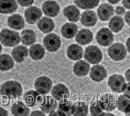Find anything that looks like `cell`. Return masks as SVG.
Here are the masks:
<instances>
[{
  "mask_svg": "<svg viewBox=\"0 0 130 116\" xmlns=\"http://www.w3.org/2000/svg\"><path fill=\"white\" fill-rule=\"evenodd\" d=\"M52 97L55 100H61L63 98H67L69 97V89L63 84H57L51 91Z\"/></svg>",
  "mask_w": 130,
  "mask_h": 116,
  "instance_id": "4fadbf2b",
  "label": "cell"
},
{
  "mask_svg": "<svg viewBox=\"0 0 130 116\" xmlns=\"http://www.w3.org/2000/svg\"><path fill=\"white\" fill-rule=\"evenodd\" d=\"M7 24L11 29L21 30L25 26V20L20 14H12L7 19Z\"/></svg>",
  "mask_w": 130,
  "mask_h": 116,
  "instance_id": "44dd1931",
  "label": "cell"
},
{
  "mask_svg": "<svg viewBox=\"0 0 130 116\" xmlns=\"http://www.w3.org/2000/svg\"><path fill=\"white\" fill-rule=\"evenodd\" d=\"M122 3H123L124 8H127V10H129V9H130V3H129V0H122Z\"/></svg>",
  "mask_w": 130,
  "mask_h": 116,
  "instance_id": "b9f144b4",
  "label": "cell"
},
{
  "mask_svg": "<svg viewBox=\"0 0 130 116\" xmlns=\"http://www.w3.org/2000/svg\"><path fill=\"white\" fill-rule=\"evenodd\" d=\"M37 26L40 29V31H41L42 33L48 34L50 32H52L55 28V23L51 19L44 17L41 18V20H38Z\"/></svg>",
  "mask_w": 130,
  "mask_h": 116,
  "instance_id": "cb8c5ba5",
  "label": "cell"
},
{
  "mask_svg": "<svg viewBox=\"0 0 130 116\" xmlns=\"http://www.w3.org/2000/svg\"><path fill=\"white\" fill-rule=\"evenodd\" d=\"M20 41L26 46L32 45L36 41V35L32 30L26 29L22 31L20 36Z\"/></svg>",
  "mask_w": 130,
  "mask_h": 116,
  "instance_id": "83f0119b",
  "label": "cell"
},
{
  "mask_svg": "<svg viewBox=\"0 0 130 116\" xmlns=\"http://www.w3.org/2000/svg\"><path fill=\"white\" fill-rule=\"evenodd\" d=\"M98 16L102 21H107L112 17L114 13L113 7L108 4H102L98 8Z\"/></svg>",
  "mask_w": 130,
  "mask_h": 116,
  "instance_id": "5bb4252c",
  "label": "cell"
},
{
  "mask_svg": "<svg viewBox=\"0 0 130 116\" xmlns=\"http://www.w3.org/2000/svg\"><path fill=\"white\" fill-rule=\"evenodd\" d=\"M58 108L60 111L63 112L65 115H71L72 108H73V103L70 100L63 98L60 100V103L58 105Z\"/></svg>",
  "mask_w": 130,
  "mask_h": 116,
  "instance_id": "e575fe53",
  "label": "cell"
},
{
  "mask_svg": "<svg viewBox=\"0 0 130 116\" xmlns=\"http://www.w3.org/2000/svg\"><path fill=\"white\" fill-rule=\"evenodd\" d=\"M61 39L55 34H48L44 37L43 45L49 52H55L61 47Z\"/></svg>",
  "mask_w": 130,
  "mask_h": 116,
  "instance_id": "277c9868",
  "label": "cell"
},
{
  "mask_svg": "<svg viewBox=\"0 0 130 116\" xmlns=\"http://www.w3.org/2000/svg\"><path fill=\"white\" fill-rule=\"evenodd\" d=\"M31 115H41V116H44V115H46V113H44V112L42 111H34L32 113H30Z\"/></svg>",
  "mask_w": 130,
  "mask_h": 116,
  "instance_id": "60d3db41",
  "label": "cell"
},
{
  "mask_svg": "<svg viewBox=\"0 0 130 116\" xmlns=\"http://www.w3.org/2000/svg\"><path fill=\"white\" fill-rule=\"evenodd\" d=\"M41 16H42V12L40 10V8L35 6L29 7L25 12V19L29 24L36 23L41 18Z\"/></svg>",
  "mask_w": 130,
  "mask_h": 116,
  "instance_id": "30bf717a",
  "label": "cell"
},
{
  "mask_svg": "<svg viewBox=\"0 0 130 116\" xmlns=\"http://www.w3.org/2000/svg\"><path fill=\"white\" fill-rule=\"evenodd\" d=\"M89 108L88 106L84 102H77L76 104H73L71 115L76 116H85L88 114Z\"/></svg>",
  "mask_w": 130,
  "mask_h": 116,
  "instance_id": "d6a6232c",
  "label": "cell"
},
{
  "mask_svg": "<svg viewBox=\"0 0 130 116\" xmlns=\"http://www.w3.org/2000/svg\"><path fill=\"white\" fill-rule=\"evenodd\" d=\"M22 86L17 81H6L2 85L0 88V93L3 96L9 98H16L22 95Z\"/></svg>",
  "mask_w": 130,
  "mask_h": 116,
  "instance_id": "6da1fadb",
  "label": "cell"
},
{
  "mask_svg": "<svg viewBox=\"0 0 130 116\" xmlns=\"http://www.w3.org/2000/svg\"><path fill=\"white\" fill-rule=\"evenodd\" d=\"M129 41H130V39L128 38V39H127V52H129V51H130V48H129Z\"/></svg>",
  "mask_w": 130,
  "mask_h": 116,
  "instance_id": "7dc6e473",
  "label": "cell"
},
{
  "mask_svg": "<svg viewBox=\"0 0 130 116\" xmlns=\"http://www.w3.org/2000/svg\"><path fill=\"white\" fill-rule=\"evenodd\" d=\"M77 31V26L74 23H66L61 28V33H62V36L66 39H71V38L75 37Z\"/></svg>",
  "mask_w": 130,
  "mask_h": 116,
  "instance_id": "484cf974",
  "label": "cell"
},
{
  "mask_svg": "<svg viewBox=\"0 0 130 116\" xmlns=\"http://www.w3.org/2000/svg\"><path fill=\"white\" fill-rule=\"evenodd\" d=\"M97 41L101 46H109L113 41V35L108 28H101L97 33Z\"/></svg>",
  "mask_w": 130,
  "mask_h": 116,
  "instance_id": "52a82bcc",
  "label": "cell"
},
{
  "mask_svg": "<svg viewBox=\"0 0 130 116\" xmlns=\"http://www.w3.org/2000/svg\"><path fill=\"white\" fill-rule=\"evenodd\" d=\"M83 56H85V60L92 64L99 63L102 60V52L96 46H89L86 47L85 55Z\"/></svg>",
  "mask_w": 130,
  "mask_h": 116,
  "instance_id": "5b68a950",
  "label": "cell"
},
{
  "mask_svg": "<svg viewBox=\"0 0 130 116\" xmlns=\"http://www.w3.org/2000/svg\"><path fill=\"white\" fill-rule=\"evenodd\" d=\"M8 115V112L4 108L0 107V116H7Z\"/></svg>",
  "mask_w": 130,
  "mask_h": 116,
  "instance_id": "7bdbcfd3",
  "label": "cell"
},
{
  "mask_svg": "<svg viewBox=\"0 0 130 116\" xmlns=\"http://www.w3.org/2000/svg\"><path fill=\"white\" fill-rule=\"evenodd\" d=\"M90 112H91V114L92 116L101 115V113H103V109L101 108L100 105H99V100L93 101L91 103V106H90Z\"/></svg>",
  "mask_w": 130,
  "mask_h": 116,
  "instance_id": "d590c367",
  "label": "cell"
},
{
  "mask_svg": "<svg viewBox=\"0 0 130 116\" xmlns=\"http://www.w3.org/2000/svg\"><path fill=\"white\" fill-rule=\"evenodd\" d=\"M49 115L50 116H61V115H63V116H66L65 115V113H63V112H62V111H60V110H59V111H55V110L54 111H52V112H50V113H48Z\"/></svg>",
  "mask_w": 130,
  "mask_h": 116,
  "instance_id": "f35d334b",
  "label": "cell"
},
{
  "mask_svg": "<svg viewBox=\"0 0 130 116\" xmlns=\"http://www.w3.org/2000/svg\"><path fill=\"white\" fill-rule=\"evenodd\" d=\"M17 1H18L19 5L21 6H30L32 5L34 0H17Z\"/></svg>",
  "mask_w": 130,
  "mask_h": 116,
  "instance_id": "8d00e7d4",
  "label": "cell"
},
{
  "mask_svg": "<svg viewBox=\"0 0 130 116\" xmlns=\"http://www.w3.org/2000/svg\"><path fill=\"white\" fill-rule=\"evenodd\" d=\"M14 66V61L9 55H0V70L7 71L10 70Z\"/></svg>",
  "mask_w": 130,
  "mask_h": 116,
  "instance_id": "4dcf8cb0",
  "label": "cell"
},
{
  "mask_svg": "<svg viewBox=\"0 0 130 116\" xmlns=\"http://www.w3.org/2000/svg\"><path fill=\"white\" fill-rule=\"evenodd\" d=\"M107 1H108L110 4H112V5H114V4L119 3V2L120 1V0H107Z\"/></svg>",
  "mask_w": 130,
  "mask_h": 116,
  "instance_id": "f6af8a7d",
  "label": "cell"
},
{
  "mask_svg": "<svg viewBox=\"0 0 130 116\" xmlns=\"http://www.w3.org/2000/svg\"><path fill=\"white\" fill-rule=\"evenodd\" d=\"M24 100L28 106L34 107V106H36L41 104V100H42V97L41 96V94L37 91L32 90L26 92L24 96Z\"/></svg>",
  "mask_w": 130,
  "mask_h": 116,
  "instance_id": "7c38bea8",
  "label": "cell"
},
{
  "mask_svg": "<svg viewBox=\"0 0 130 116\" xmlns=\"http://www.w3.org/2000/svg\"><path fill=\"white\" fill-rule=\"evenodd\" d=\"M129 12H130L128 11V12H126V14H125V20L128 25L130 24V20H129V14H130V13Z\"/></svg>",
  "mask_w": 130,
  "mask_h": 116,
  "instance_id": "ee69618b",
  "label": "cell"
},
{
  "mask_svg": "<svg viewBox=\"0 0 130 116\" xmlns=\"http://www.w3.org/2000/svg\"><path fill=\"white\" fill-rule=\"evenodd\" d=\"M130 96L121 95L116 100V106H118L120 112L129 114V106H130Z\"/></svg>",
  "mask_w": 130,
  "mask_h": 116,
  "instance_id": "f546056e",
  "label": "cell"
},
{
  "mask_svg": "<svg viewBox=\"0 0 130 116\" xmlns=\"http://www.w3.org/2000/svg\"><path fill=\"white\" fill-rule=\"evenodd\" d=\"M11 113L15 116H26L30 114V110L24 103L17 102L11 106Z\"/></svg>",
  "mask_w": 130,
  "mask_h": 116,
  "instance_id": "f1b7e54d",
  "label": "cell"
},
{
  "mask_svg": "<svg viewBox=\"0 0 130 116\" xmlns=\"http://www.w3.org/2000/svg\"><path fill=\"white\" fill-rule=\"evenodd\" d=\"M11 56L15 62H22L28 56V50L25 46L23 45H19L15 47L11 51Z\"/></svg>",
  "mask_w": 130,
  "mask_h": 116,
  "instance_id": "7402d4cb",
  "label": "cell"
},
{
  "mask_svg": "<svg viewBox=\"0 0 130 116\" xmlns=\"http://www.w3.org/2000/svg\"><path fill=\"white\" fill-rule=\"evenodd\" d=\"M18 9L16 0H0V13L10 14L15 12Z\"/></svg>",
  "mask_w": 130,
  "mask_h": 116,
  "instance_id": "ac0fdd59",
  "label": "cell"
},
{
  "mask_svg": "<svg viewBox=\"0 0 130 116\" xmlns=\"http://www.w3.org/2000/svg\"><path fill=\"white\" fill-rule=\"evenodd\" d=\"M2 50H3V47H2V45H1V44H0V54H1Z\"/></svg>",
  "mask_w": 130,
  "mask_h": 116,
  "instance_id": "c3c4849f",
  "label": "cell"
},
{
  "mask_svg": "<svg viewBox=\"0 0 130 116\" xmlns=\"http://www.w3.org/2000/svg\"><path fill=\"white\" fill-rule=\"evenodd\" d=\"M125 84V78L121 75H118V74L111 76L108 80V85L111 90L118 93L122 92V89H123Z\"/></svg>",
  "mask_w": 130,
  "mask_h": 116,
  "instance_id": "ba28073f",
  "label": "cell"
},
{
  "mask_svg": "<svg viewBox=\"0 0 130 116\" xmlns=\"http://www.w3.org/2000/svg\"><path fill=\"white\" fill-rule=\"evenodd\" d=\"M125 8L122 6H118L117 8H116V13H117L118 15H123L124 13H125Z\"/></svg>",
  "mask_w": 130,
  "mask_h": 116,
  "instance_id": "ab89813d",
  "label": "cell"
},
{
  "mask_svg": "<svg viewBox=\"0 0 130 116\" xmlns=\"http://www.w3.org/2000/svg\"><path fill=\"white\" fill-rule=\"evenodd\" d=\"M0 41L5 47H14L20 42V35L16 31L5 28L0 32Z\"/></svg>",
  "mask_w": 130,
  "mask_h": 116,
  "instance_id": "7a4b0ae2",
  "label": "cell"
},
{
  "mask_svg": "<svg viewBox=\"0 0 130 116\" xmlns=\"http://www.w3.org/2000/svg\"><path fill=\"white\" fill-rule=\"evenodd\" d=\"M83 47L77 44L70 45L67 49V56L72 61H79L83 57Z\"/></svg>",
  "mask_w": 130,
  "mask_h": 116,
  "instance_id": "d6986e66",
  "label": "cell"
},
{
  "mask_svg": "<svg viewBox=\"0 0 130 116\" xmlns=\"http://www.w3.org/2000/svg\"><path fill=\"white\" fill-rule=\"evenodd\" d=\"M42 12L48 17H55L60 12V6L55 1H47L42 5Z\"/></svg>",
  "mask_w": 130,
  "mask_h": 116,
  "instance_id": "2e32d148",
  "label": "cell"
},
{
  "mask_svg": "<svg viewBox=\"0 0 130 116\" xmlns=\"http://www.w3.org/2000/svg\"><path fill=\"white\" fill-rule=\"evenodd\" d=\"M101 108L105 111H112L116 108V98L111 94H105L99 100Z\"/></svg>",
  "mask_w": 130,
  "mask_h": 116,
  "instance_id": "8fae6325",
  "label": "cell"
},
{
  "mask_svg": "<svg viewBox=\"0 0 130 116\" xmlns=\"http://www.w3.org/2000/svg\"><path fill=\"white\" fill-rule=\"evenodd\" d=\"M34 87L40 94H47L52 89V80L47 77H40L35 80Z\"/></svg>",
  "mask_w": 130,
  "mask_h": 116,
  "instance_id": "8992f818",
  "label": "cell"
},
{
  "mask_svg": "<svg viewBox=\"0 0 130 116\" xmlns=\"http://www.w3.org/2000/svg\"><path fill=\"white\" fill-rule=\"evenodd\" d=\"M80 22L85 26H93L97 24L98 17L92 11H86L80 15Z\"/></svg>",
  "mask_w": 130,
  "mask_h": 116,
  "instance_id": "e0dca14e",
  "label": "cell"
},
{
  "mask_svg": "<svg viewBox=\"0 0 130 116\" xmlns=\"http://www.w3.org/2000/svg\"><path fill=\"white\" fill-rule=\"evenodd\" d=\"M126 78H127V82H130V79H129V70H127V72H126Z\"/></svg>",
  "mask_w": 130,
  "mask_h": 116,
  "instance_id": "bcb514c9",
  "label": "cell"
},
{
  "mask_svg": "<svg viewBox=\"0 0 130 116\" xmlns=\"http://www.w3.org/2000/svg\"><path fill=\"white\" fill-rule=\"evenodd\" d=\"M93 35L89 29H81L76 35V41L81 45H87L92 41Z\"/></svg>",
  "mask_w": 130,
  "mask_h": 116,
  "instance_id": "603a6c76",
  "label": "cell"
},
{
  "mask_svg": "<svg viewBox=\"0 0 130 116\" xmlns=\"http://www.w3.org/2000/svg\"><path fill=\"white\" fill-rule=\"evenodd\" d=\"M40 107H41V111L44 112L45 113H49L50 112L56 109L57 103L53 97H43L42 100H41V104H40Z\"/></svg>",
  "mask_w": 130,
  "mask_h": 116,
  "instance_id": "9a60e30c",
  "label": "cell"
},
{
  "mask_svg": "<svg viewBox=\"0 0 130 116\" xmlns=\"http://www.w3.org/2000/svg\"><path fill=\"white\" fill-rule=\"evenodd\" d=\"M124 26V20L120 16H114L110 20L109 27L113 33H119Z\"/></svg>",
  "mask_w": 130,
  "mask_h": 116,
  "instance_id": "1f68e13d",
  "label": "cell"
},
{
  "mask_svg": "<svg viewBox=\"0 0 130 116\" xmlns=\"http://www.w3.org/2000/svg\"><path fill=\"white\" fill-rule=\"evenodd\" d=\"M29 56L32 60H41L45 56V47L41 44H32L29 49Z\"/></svg>",
  "mask_w": 130,
  "mask_h": 116,
  "instance_id": "4316f807",
  "label": "cell"
},
{
  "mask_svg": "<svg viewBox=\"0 0 130 116\" xmlns=\"http://www.w3.org/2000/svg\"><path fill=\"white\" fill-rule=\"evenodd\" d=\"M90 69L91 67H90L89 62L85 61H79V62H76L74 65L73 71L77 77H85L89 73Z\"/></svg>",
  "mask_w": 130,
  "mask_h": 116,
  "instance_id": "d4e9b609",
  "label": "cell"
},
{
  "mask_svg": "<svg viewBox=\"0 0 130 116\" xmlns=\"http://www.w3.org/2000/svg\"><path fill=\"white\" fill-rule=\"evenodd\" d=\"M100 0H74L75 5L84 10L93 9L99 5Z\"/></svg>",
  "mask_w": 130,
  "mask_h": 116,
  "instance_id": "836d02e7",
  "label": "cell"
},
{
  "mask_svg": "<svg viewBox=\"0 0 130 116\" xmlns=\"http://www.w3.org/2000/svg\"><path fill=\"white\" fill-rule=\"evenodd\" d=\"M63 15L71 22H76L80 19V11L76 5H68L63 10Z\"/></svg>",
  "mask_w": 130,
  "mask_h": 116,
  "instance_id": "ffe728a7",
  "label": "cell"
},
{
  "mask_svg": "<svg viewBox=\"0 0 130 116\" xmlns=\"http://www.w3.org/2000/svg\"><path fill=\"white\" fill-rule=\"evenodd\" d=\"M122 92H124V94L127 95V96H130V83L129 82L125 84L123 89H122Z\"/></svg>",
  "mask_w": 130,
  "mask_h": 116,
  "instance_id": "74e56055",
  "label": "cell"
},
{
  "mask_svg": "<svg viewBox=\"0 0 130 116\" xmlns=\"http://www.w3.org/2000/svg\"><path fill=\"white\" fill-rule=\"evenodd\" d=\"M106 76H107V72L103 65L96 64L90 69V77L95 82L103 81L106 77Z\"/></svg>",
  "mask_w": 130,
  "mask_h": 116,
  "instance_id": "9c48e42d",
  "label": "cell"
},
{
  "mask_svg": "<svg viewBox=\"0 0 130 116\" xmlns=\"http://www.w3.org/2000/svg\"><path fill=\"white\" fill-rule=\"evenodd\" d=\"M127 49L121 43H114L108 48V56L113 61H121L127 56Z\"/></svg>",
  "mask_w": 130,
  "mask_h": 116,
  "instance_id": "3957f363",
  "label": "cell"
}]
</instances>
